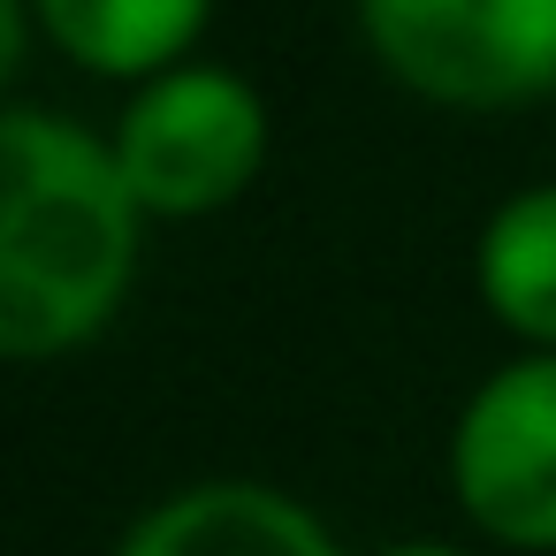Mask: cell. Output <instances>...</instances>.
<instances>
[{
	"label": "cell",
	"mask_w": 556,
	"mask_h": 556,
	"mask_svg": "<svg viewBox=\"0 0 556 556\" xmlns=\"http://www.w3.org/2000/svg\"><path fill=\"white\" fill-rule=\"evenodd\" d=\"M138 260V191L85 130L16 108L0 123V351L85 343Z\"/></svg>",
	"instance_id": "1"
},
{
	"label": "cell",
	"mask_w": 556,
	"mask_h": 556,
	"mask_svg": "<svg viewBox=\"0 0 556 556\" xmlns=\"http://www.w3.org/2000/svg\"><path fill=\"white\" fill-rule=\"evenodd\" d=\"M374 54L427 100L510 108L556 92V0H358Z\"/></svg>",
	"instance_id": "2"
},
{
	"label": "cell",
	"mask_w": 556,
	"mask_h": 556,
	"mask_svg": "<svg viewBox=\"0 0 556 556\" xmlns=\"http://www.w3.org/2000/svg\"><path fill=\"white\" fill-rule=\"evenodd\" d=\"M260 146H267V123H260V100L237 77L176 70L130 108L115 161H123V184L138 191V206L206 214V206H229L252 184Z\"/></svg>",
	"instance_id": "3"
},
{
	"label": "cell",
	"mask_w": 556,
	"mask_h": 556,
	"mask_svg": "<svg viewBox=\"0 0 556 556\" xmlns=\"http://www.w3.org/2000/svg\"><path fill=\"white\" fill-rule=\"evenodd\" d=\"M457 495L495 541L556 548V358H526L465 404Z\"/></svg>",
	"instance_id": "4"
},
{
	"label": "cell",
	"mask_w": 556,
	"mask_h": 556,
	"mask_svg": "<svg viewBox=\"0 0 556 556\" xmlns=\"http://www.w3.org/2000/svg\"><path fill=\"white\" fill-rule=\"evenodd\" d=\"M123 556H336V548L298 503L222 480V488H191V495L161 503L123 541Z\"/></svg>",
	"instance_id": "5"
},
{
	"label": "cell",
	"mask_w": 556,
	"mask_h": 556,
	"mask_svg": "<svg viewBox=\"0 0 556 556\" xmlns=\"http://www.w3.org/2000/svg\"><path fill=\"white\" fill-rule=\"evenodd\" d=\"M54 47L100 77H138L184 54L206 24V0H39Z\"/></svg>",
	"instance_id": "6"
},
{
	"label": "cell",
	"mask_w": 556,
	"mask_h": 556,
	"mask_svg": "<svg viewBox=\"0 0 556 556\" xmlns=\"http://www.w3.org/2000/svg\"><path fill=\"white\" fill-rule=\"evenodd\" d=\"M480 290H488V305L518 336L556 343V184L510 199L488 222V237H480Z\"/></svg>",
	"instance_id": "7"
},
{
	"label": "cell",
	"mask_w": 556,
	"mask_h": 556,
	"mask_svg": "<svg viewBox=\"0 0 556 556\" xmlns=\"http://www.w3.org/2000/svg\"><path fill=\"white\" fill-rule=\"evenodd\" d=\"M389 556H450V548H389Z\"/></svg>",
	"instance_id": "8"
}]
</instances>
